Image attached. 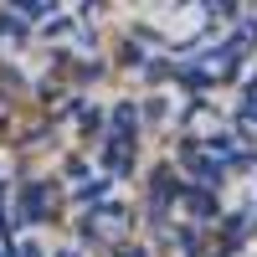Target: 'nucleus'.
I'll list each match as a JSON object with an SVG mask.
<instances>
[]
</instances>
